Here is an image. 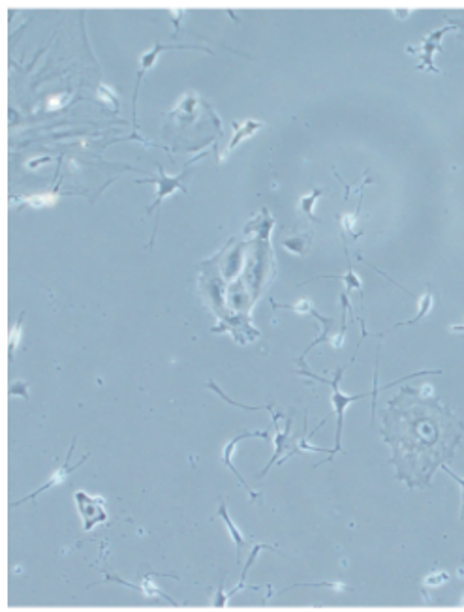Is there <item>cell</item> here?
<instances>
[{"label":"cell","instance_id":"6da1fadb","mask_svg":"<svg viewBox=\"0 0 464 612\" xmlns=\"http://www.w3.org/2000/svg\"><path fill=\"white\" fill-rule=\"evenodd\" d=\"M344 368H346V366H340L337 372H335V379H331V381H327V379L318 378V376H314V374L301 372V374H308L310 378L320 379V381H325V383H329V386L333 387V406H335V413H337V436H335V449H331V451H329V458L335 453H338V451H342L344 411H346L348 404H351L354 400H361V398L369 397V395H365V392H363V395H351V397H348V395H342V392H340V389H338V381H340V378H342ZM329 458H325L324 462H327V461H329Z\"/></svg>","mask_w":464,"mask_h":612},{"label":"cell","instance_id":"7a4b0ae2","mask_svg":"<svg viewBox=\"0 0 464 612\" xmlns=\"http://www.w3.org/2000/svg\"><path fill=\"white\" fill-rule=\"evenodd\" d=\"M76 502L77 509H79V515L83 518V528L85 531H90L94 528L96 524L106 522V511H103V498L100 496H89L87 493H76Z\"/></svg>","mask_w":464,"mask_h":612},{"label":"cell","instance_id":"3957f363","mask_svg":"<svg viewBox=\"0 0 464 612\" xmlns=\"http://www.w3.org/2000/svg\"><path fill=\"white\" fill-rule=\"evenodd\" d=\"M74 449H76V440L72 442L70 451H68V454H66V458H64V464H63V466H60V470H57V472H55V474H53L51 477H49V481H47V483H45L44 486H40L38 490H34V493H32L31 496H28V498H23V499H21V502H15V505L23 504V502H28V499H34V498H36V496H38V494L45 493V490H51V488H55V486H58V485H63L64 479H66V477H68V475H70V474H74L77 468L81 466L83 462L89 458V454H85L81 461L77 462L76 466L72 468L70 466V456H72V453H74Z\"/></svg>","mask_w":464,"mask_h":612},{"label":"cell","instance_id":"277c9868","mask_svg":"<svg viewBox=\"0 0 464 612\" xmlns=\"http://www.w3.org/2000/svg\"><path fill=\"white\" fill-rule=\"evenodd\" d=\"M247 438H265V440H269V432H265V430H258V432H241L239 436H235V438H233V440H231V442H229L228 445L224 447L222 462H224V466L229 468V470H231V472H233V474L239 477L241 485L247 488L248 493H250V498L256 499V498H260V494L254 493V490H250V486L247 485V481L242 479L241 475H239V472H237V468L233 466V453H235V447L239 445V442H241V440H247Z\"/></svg>","mask_w":464,"mask_h":612},{"label":"cell","instance_id":"5b68a950","mask_svg":"<svg viewBox=\"0 0 464 612\" xmlns=\"http://www.w3.org/2000/svg\"><path fill=\"white\" fill-rule=\"evenodd\" d=\"M455 28H457V26H453V25L444 26V28H440V31L433 32V34H429V38L423 40V47L420 49L421 51V63L417 68L429 69V72H436V74H440V69L436 68L433 63V55L436 53V51H440V42H442V38H444L445 34H447L449 31H455Z\"/></svg>","mask_w":464,"mask_h":612},{"label":"cell","instance_id":"8992f818","mask_svg":"<svg viewBox=\"0 0 464 612\" xmlns=\"http://www.w3.org/2000/svg\"><path fill=\"white\" fill-rule=\"evenodd\" d=\"M218 517H220L224 520V524H226V528H228V531H229V536H231V539H233V543H235L237 563H239V562H241L242 547L247 545V539H245V536H242V531L239 530V528H237L235 522H233V520L229 518L228 507H226V502H222V505H220V509H218Z\"/></svg>","mask_w":464,"mask_h":612},{"label":"cell","instance_id":"52a82bcc","mask_svg":"<svg viewBox=\"0 0 464 612\" xmlns=\"http://www.w3.org/2000/svg\"><path fill=\"white\" fill-rule=\"evenodd\" d=\"M158 197H156V201H154V205L153 207H149V210H153V208H156L160 205V203H162V197H165V196H169V194H172V192H175V190L177 188H183V186H181V177H167V175H165L164 171L160 169V179H158ZM185 190V188H183Z\"/></svg>","mask_w":464,"mask_h":612},{"label":"cell","instance_id":"ba28073f","mask_svg":"<svg viewBox=\"0 0 464 612\" xmlns=\"http://www.w3.org/2000/svg\"><path fill=\"white\" fill-rule=\"evenodd\" d=\"M261 549H271V550H274V552H279V550L274 549V547H267V545H256L254 550H252V552H250V558H248V563H247V565H245V569H242V577H241V582H239V586L233 588V590H231V592L228 593V597H231V595H233V593H237V592H239V590H242V588H245V581H247L248 569H250V565H252V562H254V560H256V556H258V552H260Z\"/></svg>","mask_w":464,"mask_h":612},{"label":"cell","instance_id":"9c48e42d","mask_svg":"<svg viewBox=\"0 0 464 612\" xmlns=\"http://www.w3.org/2000/svg\"><path fill=\"white\" fill-rule=\"evenodd\" d=\"M431 308H433V293H431V291H426L425 297H423V299H421V310H420V314H417V316L413 317V320H410V322L397 323V325H395L393 329L402 327V325H415V323L420 322V320H423V317H425L426 314H429V312H431Z\"/></svg>","mask_w":464,"mask_h":612},{"label":"cell","instance_id":"30bf717a","mask_svg":"<svg viewBox=\"0 0 464 612\" xmlns=\"http://www.w3.org/2000/svg\"><path fill=\"white\" fill-rule=\"evenodd\" d=\"M322 194H324V190H316V192H312L310 196H306V197H303V199H301V210H303V213H305L306 216H308V218H310V220H314V222H320L318 218H314V215H312V207H314V203H316V199H318L320 196H322Z\"/></svg>","mask_w":464,"mask_h":612},{"label":"cell","instance_id":"8fae6325","mask_svg":"<svg viewBox=\"0 0 464 612\" xmlns=\"http://www.w3.org/2000/svg\"><path fill=\"white\" fill-rule=\"evenodd\" d=\"M55 201H57L55 194H40V196H31L26 199V203L32 205V207H49Z\"/></svg>","mask_w":464,"mask_h":612},{"label":"cell","instance_id":"7c38bea8","mask_svg":"<svg viewBox=\"0 0 464 612\" xmlns=\"http://www.w3.org/2000/svg\"><path fill=\"white\" fill-rule=\"evenodd\" d=\"M261 126H263L261 122H252V120H248L245 126H239V128H241V132L237 133L235 138H233V141H231V145H229V149H233V147H235L237 143H239V141H241V139L245 138V135H250V133L254 132V130H258V128H261Z\"/></svg>","mask_w":464,"mask_h":612},{"label":"cell","instance_id":"4fadbf2b","mask_svg":"<svg viewBox=\"0 0 464 612\" xmlns=\"http://www.w3.org/2000/svg\"><path fill=\"white\" fill-rule=\"evenodd\" d=\"M21 327H23V314L19 316L17 323H15V327L12 329V333H10V352H15V347L19 344V338H21Z\"/></svg>","mask_w":464,"mask_h":612},{"label":"cell","instance_id":"5bb4252c","mask_svg":"<svg viewBox=\"0 0 464 612\" xmlns=\"http://www.w3.org/2000/svg\"><path fill=\"white\" fill-rule=\"evenodd\" d=\"M98 94H100V100L111 104V106H113V109L119 108V100H117V96H115V92L109 89V87L102 85V87L98 89Z\"/></svg>","mask_w":464,"mask_h":612},{"label":"cell","instance_id":"9a60e30c","mask_svg":"<svg viewBox=\"0 0 464 612\" xmlns=\"http://www.w3.org/2000/svg\"><path fill=\"white\" fill-rule=\"evenodd\" d=\"M442 470H444L445 474L449 475V477H453V479L457 481L458 485L463 486V494H461V520H464V479L463 477H458L455 472H451V468L447 466V464H442Z\"/></svg>","mask_w":464,"mask_h":612},{"label":"cell","instance_id":"2e32d148","mask_svg":"<svg viewBox=\"0 0 464 612\" xmlns=\"http://www.w3.org/2000/svg\"><path fill=\"white\" fill-rule=\"evenodd\" d=\"M273 306L274 308H288V310H293V312H312V308H310V303H308V301H301L299 304H295V306H293V304H276L273 301Z\"/></svg>","mask_w":464,"mask_h":612},{"label":"cell","instance_id":"e0dca14e","mask_svg":"<svg viewBox=\"0 0 464 612\" xmlns=\"http://www.w3.org/2000/svg\"><path fill=\"white\" fill-rule=\"evenodd\" d=\"M449 21H451L449 25L457 26V28H463L464 31V21H461V19H449ZM458 40H463L464 42V32H461V34H458Z\"/></svg>","mask_w":464,"mask_h":612},{"label":"cell","instance_id":"ac0fdd59","mask_svg":"<svg viewBox=\"0 0 464 612\" xmlns=\"http://www.w3.org/2000/svg\"><path fill=\"white\" fill-rule=\"evenodd\" d=\"M434 577H438V574H434ZM447 579H449V574H445V577H442V579H433V574H431V577L426 579V584H434V586H436L438 582H445Z\"/></svg>","mask_w":464,"mask_h":612},{"label":"cell","instance_id":"d6986e66","mask_svg":"<svg viewBox=\"0 0 464 612\" xmlns=\"http://www.w3.org/2000/svg\"><path fill=\"white\" fill-rule=\"evenodd\" d=\"M57 106H60V100H58V98H51V100H49V104H47V108L49 109H55Z\"/></svg>","mask_w":464,"mask_h":612},{"label":"cell","instance_id":"ffe728a7","mask_svg":"<svg viewBox=\"0 0 464 612\" xmlns=\"http://www.w3.org/2000/svg\"><path fill=\"white\" fill-rule=\"evenodd\" d=\"M449 331H453V333H464V325H453V327H449Z\"/></svg>","mask_w":464,"mask_h":612}]
</instances>
